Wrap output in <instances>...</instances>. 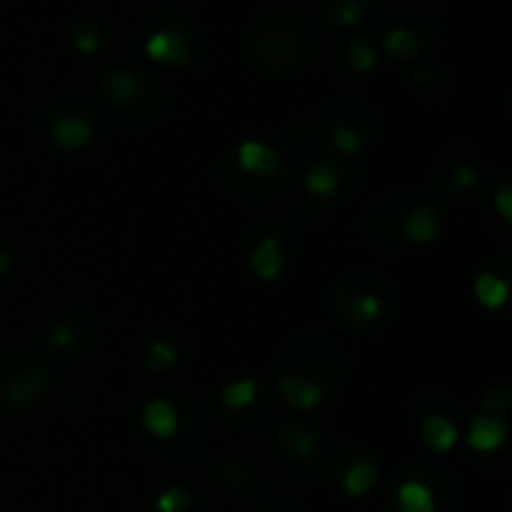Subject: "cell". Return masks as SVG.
Returning a JSON list of instances; mask_svg holds the SVG:
<instances>
[{"mask_svg":"<svg viewBox=\"0 0 512 512\" xmlns=\"http://www.w3.org/2000/svg\"><path fill=\"white\" fill-rule=\"evenodd\" d=\"M315 54V33L303 12L270 9L249 24L246 60L258 75L288 78L309 66Z\"/></svg>","mask_w":512,"mask_h":512,"instance_id":"obj_1","label":"cell"},{"mask_svg":"<svg viewBox=\"0 0 512 512\" xmlns=\"http://www.w3.org/2000/svg\"><path fill=\"white\" fill-rule=\"evenodd\" d=\"M48 369L33 357L27 366L0 381V405L3 408H30L48 393Z\"/></svg>","mask_w":512,"mask_h":512,"instance_id":"obj_2","label":"cell"},{"mask_svg":"<svg viewBox=\"0 0 512 512\" xmlns=\"http://www.w3.org/2000/svg\"><path fill=\"white\" fill-rule=\"evenodd\" d=\"M144 51H147V57L153 63H162V66H171V69L183 66L189 60V54H192L189 39L183 33H174V30H156L147 39Z\"/></svg>","mask_w":512,"mask_h":512,"instance_id":"obj_3","label":"cell"},{"mask_svg":"<svg viewBox=\"0 0 512 512\" xmlns=\"http://www.w3.org/2000/svg\"><path fill=\"white\" fill-rule=\"evenodd\" d=\"M276 390H279V399L294 411H312L324 402V387L303 375H282Z\"/></svg>","mask_w":512,"mask_h":512,"instance_id":"obj_4","label":"cell"},{"mask_svg":"<svg viewBox=\"0 0 512 512\" xmlns=\"http://www.w3.org/2000/svg\"><path fill=\"white\" fill-rule=\"evenodd\" d=\"M507 441V423L495 414H480L474 417L471 423V432H468V447L474 453H495L501 450Z\"/></svg>","mask_w":512,"mask_h":512,"instance_id":"obj_5","label":"cell"},{"mask_svg":"<svg viewBox=\"0 0 512 512\" xmlns=\"http://www.w3.org/2000/svg\"><path fill=\"white\" fill-rule=\"evenodd\" d=\"M237 165L255 177H273L279 171V153L264 141H243L237 147Z\"/></svg>","mask_w":512,"mask_h":512,"instance_id":"obj_6","label":"cell"},{"mask_svg":"<svg viewBox=\"0 0 512 512\" xmlns=\"http://www.w3.org/2000/svg\"><path fill=\"white\" fill-rule=\"evenodd\" d=\"M141 426H144L153 438L168 441V438L177 435L180 417H177V411H174V405H171L168 399H153V402H147L144 411H141Z\"/></svg>","mask_w":512,"mask_h":512,"instance_id":"obj_7","label":"cell"},{"mask_svg":"<svg viewBox=\"0 0 512 512\" xmlns=\"http://www.w3.org/2000/svg\"><path fill=\"white\" fill-rule=\"evenodd\" d=\"M438 231H441V216H438V210L429 207V204L414 207V210L402 219V234H405L411 243H417V246L432 243V240L438 237Z\"/></svg>","mask_w":512,"mask_h":512,"instance_id":"obj_8","label":"cell"},{"mask_svg":"<svg viewBox=\"0 0 512 512\" xmlns=\"http://www.w3.org/2000/svg\"><path fill=\"white\" fill-rule=\"evenodd\" d=\"M249 267H252V273H255L261 282L279 279V273H282V267H285V255H282V249H279V240H276V237H264V240L252 249Z\"/></svg>","mask_w":512,"mask_h":512,"instance_id":"obj_9","label":"cell"},{"mask_svg":"<svg viewBox=\"0 0 512 512\" xmlns=\"http://www.w3.org/2000/svg\"><path fill=\"white\" fill-rule=\"evenodd\" d=\"M51 138L60 150H81L93 141V126L84 117H60L51 126Z\"/></svg>","mask_w":512,"mask_h":512,"instance_id":"obj_10","label":"cell"},{"mask_svg":"<svg viewBox=\"0 0 512 512\" xmlns=\"http://www.w3.org/2000/svg\"><path fill=\"white\" fill-rule=\"evenodd\" d=\"M384 315V303L378 294L372 291H363V294H354L345 300V309H342V318L351 324V327H369L375 321H381Z\"/></svg>","mask_w":512,"mask_h":512,"instance_id":"obj_11","label":"cell"},{"mask_svg":"<svg viewBox=\"0 0 512 512\" xmlns=\"http://www.w3.org/2000/svg\"><path fill=\"white\" fill-rule=\"evenodd\" d=\"M423 441L432 453H450L459 444V429L450 417L432 414L423 423Z\"/></svg>","mask_w":512,"mask_h":512,"instance_id":"obj_12","label":"cell"},{"mask_svg":"<svg viewBox=\"0 0 512 512\" xmlns=\"http://www.w3.org/2000/svg\"><path fill=\"white\" fill-rule=\"evenodd\" d=\"M102 90L111 102L117 105H129L141 96V78L129 69H111L105 78H102Z\"/></svg>","mask_w":512,"mask_h":512,"instance_id":"obj_13","label":"cell"},{"mask_svg":"<svg viewBox=\"0 0 512 512\" xmlns=\"http://www.w3.org/2000/svg\"><path fill=\"white\" fill-rule=\"evenodd\" d=\"M474 297L483 309H501L510 300V282L498 273H480L474 282Z\"/></svg>","mask_w":512,"mask_h":512,"instance_id":"obj_14","label":"cell"},{"mask_svg":"<svg viewBox=\"0 0 512 512\" xmlns=\"http://www.w3.org/2000/svg\"><path fill=\"white\" fill-rule=\"evenodd\" d=\"M396 504H399V512H435V495L426 483L408 480L399 486Z\"/></svg>","mask_w":512,"mask_h":512,"instance_id":"obj_15","label":"cell"},{"mask_svg":"<svg viewBox=\"0 0 512 512\" xmlns=\"http://www.w3.org/2000/svg\"><path fill=\"white\" fill-rule=\"evenodd\" d=\"M378 483V468L372 462H354L348 471H345V480H342V489L348 498H366Z\"/></svg>","mask_w":512,"mask_h":512,"instance_id":"obj_16","label":"cell"},{"mask_svg":"<svg viewBox=\"0 0 512 512\" xmlns=\"http://www.w3.org/2000/svg\"><path fill=\"white\" fill-rule=\"evenodd\" d=\"M339 186H342V174H339L330 162H315V165H309V171H306V189H309V195L327 198V195H333Z\"/></svg>","mask_w":512,"mask_h":512,"instance_id":"obj_17","label":"cell"},{"mask_svg":"<svg viewBox=\"0 0 512 512\" xmlns=\"http://www.w3.org/2000/svg\"><path fill=\"white\" fill-rule=\"evenodd\" d=\"M279 441H282V447H285L291 456H297V459H309V456L318 450V438H315L309 429L297 426V423L282 426V429H279Z\"/></svg>","mask_w":512,"mask_h":512,"instance_id":"obj_18","label":"cell"},{"mask_svg":"<svg viewBox=\"0 0 512 512\" xmlns=\"http://www.w3.org/2000/svg\"><path fill=\"white\" fill-rule=\"evenodd\" d=\"M384 48L396 57V60H414L420 54V36L411 27H393L384 33Z\"/></svg>","mask_w":512,"mask_h":512,"instance_id":"obj_19","label":"cell"},{"mask_svg":"<svg viewBox=\"0 0 512 512\" xmlns=\"http://www.w3.org/2000/svg\"><path fill=\"white\" fill-rule=\"evenodd\" d=\"M255 396H258V384H255V381H249V378L231 381V384H225V387H222V393H219L222 405H225V408H231V411H243V408H249V405L255 402Z\"/></svg>","mask_w":512,"mask_h":512,"instance_id":"obj_20","label":"cell"},{"mask_svg":"<svg viewBox=\"0 0 512 512\" xmlns=\"http://www.w3.org/2000/svg\"><path fill=\"white\" fill-rule=\"evenodd\" d=\"M366 15V0H336L327 9V24L330 27H354Z\"/></svg>","mask_w":512,"mask_h":512,"instance_id":"obj_21","label":"cell"},{"mask_svg":"<svg viewBox=\"0 0 512 512\" xmlns=\"http://www.w3.org/2000/svg\"><path fill=\"white\" fill-rule=\"evenodd\" d=\"M327 144H330L333 150H339V153L351 156V153L363 150L366 138H363V132H357L354 126L336 123V126H330V129H327Z\"/></svg>","mask_w":512,"mask_h":512,"instance_id":"obj_22","label":"cell"},{"mask_svg":"<svg viewBox=\"0 0 512 512\" xmlns=\"http://www.w3.org/2000/svg\"><path fill=\"white\" fill-rule=\"evenodd\" d=\"M174 363H177V348H174L171 342L153 339V342L147 345V366H150V372L165 375Z\"/></svg>","mask_w":512,"mask_h":512,"instance_id":"obj_23","label":"cell"},{"mask_svg":"<svg viewBox=\"0 0 512 512\" xmlns=\"http://www.w3.org/2000/svg\"><path fill=\"white\" fill-rule=\"evenodd\" d=\"M72 45H75V51H81V54H93V51L102 45V30H99V24H96V21H81V24H75V30H72Z\"/></svg>","mask_w":512,"mask_h":512,"instance_id":"obj_24","label":"cell"},{"mask_svg":"<svg viewBox=\"0 0 512 512\" xmlns=\"http://www.w3.org/2000/svg\"><path fill=\"white\" fill-rule=\"evenodd\" d=\"M48 345H51V351H57V354H69V351H75V345H78V333H75V327H72L69 321H54V324H51V330H48Z\"/></svg>","mask_w":512,"mask_h":512,"instance_id":"obj_25","label":"cell"},{"mask_svg":"<svg viewBox=\"0 0 512 512\" xmlns=\"http://www.w3.org/2000/svg\"><path fill=\"white\" fill-rule=\"evenodd\" d=\"M189 507H192V495L180 486H171V489L159 492V498H156L159 512H189Z\"/></svg>","mask_w":512,"mask_h":512,"instance_id":"obj_26","label":"cell"},{"mask_svg":"<svg viewBox=\"0 0 512 512\" xmlns=\"http://www.w3.org/2000/svg\"><path fill=\"white\" fill-rule=\"evenodd\" d=\"M348 63H351L354 72H372L375 63H378V54H375V48H372L369 42H351V48H348Z\"/></svg>","mask_w":512,"mask_h":512,"instance_id":"obj_27","label":"cell"},{"mask_svg":"<svg viewBox=\"0 0 512 512\" xmlns=\"http://www.w3.org/2000/svg\"><path fill=\"white\" fill-rule=\"evenodd\" d=\"M474 186H477V171H474L471 165H462V168H456V171L450 174V180H447V189H450L453 195L471 192Z\"/></svg>","mask_w":512,"mask_h":512,"instance_id":"obj_28","label":"cell"},{"mask_svg":"<svg viewBox=\"0 0 512 512\" xmlns=\"http://www.w3.org/2000/svg\"><path fill=\"white\" fill-rule=\"evenodd\" d=\"M216 477H219V483L234 486V489H237V486H243V483L249 480V474H246V468H243L240 462H222Z\"/></svg>","mask_w":512,"mask_h":512,"instance_id":"obj_29","label":"cell"},{"mask_svg":"<svg viewBox=\"0 0 512 512\" xmlns=\"http://www.w3.org/2000/svg\"><path fill=\"white\" fill-rule=\"evenodd\" d=\"M495 207H498V213H501V219H504V222H512V189L510 186H501V189H498V195H495Z\"/></svg>","mask_w":512,"mask_h":512,"instance_id":"obj_30","label":"cell"},{"mask_svg":"<svg viewBox=\"0 0 512 512\" xmlns=\"http://www.w3.org/2000/svg\"><path fill=\"white\" fill-rule=\"evenodd\" d=\"M486 405H495L498 414H504V411H507V393H504V390H492V393L486 396Z\"/></svg>","mask_w":512,"mask_h":512,"instance_id":"obj_31","label":"cell"},{"mask_svg":"<svg viewBox=\"0 0 512 512\" xmlns=\"http://www.w3.org/2000/svg\"><path fill=\"white\" fill-rule=\"evenodd\" d=\"M9 267H12V252L0 246V276H6V273H9Z\"/></svg>","mask_w":512,"mask_h":512,"instance_id":"obj_32","label":"cell"}]
</instances>
